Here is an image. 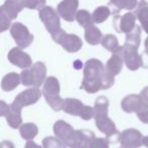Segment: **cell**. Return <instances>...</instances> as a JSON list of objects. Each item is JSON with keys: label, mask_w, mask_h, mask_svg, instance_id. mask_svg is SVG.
<instances>
[{"label": "cell", "mask_w": 148, "mask_h": 148, "mask_svg": "<svg viewBox=\"0 0 148 148\" xmlns=\"http://www.w3.org/2000/svg\"><path fill=\"white\" fill-rule=\"evenodd\" d=\"M115 83V77L110 75L106 66L97 59H89L83 70L81 88L88 93H95L101 89H108Z\"/></svg>", "instance_id": "1"}, {"label": "cell", "mask_w": 148, "mask_h": 148, "mask_svg": "<svg viewBox=\"0 0 148 148\" xmlns=\"http://www.w3.org/2000/svg\"><path fill=\"white\" fill-rule=\"evenodd\" d=\"M95 126L101 133L106 134L107 139L110 143L119 142L120 134L116 128L114 122L108 117V109H109V99L101 95L95 101Z\"/></svg>", "instance_id": "2"}, {"label": "cell", "mask_w": 148, "mask_h": 148, "mask_svg": "<svg viewBox=\"0 0 148 148\" xmlns=\"http://www.w3.org/2000/svg\"><path fill=\"white\" fill-rule=\"evenodd\" d=\"M43 95L46 99V101L49 106L56 112L62 111L65 105V99L60 97V84L56 77L50 76L44 82Z\"/></svg>", "instance_id": "3"}, {"label": "cell", "mask_w": 148, "mask_h": 148, "mask_svg": "<svg viewBox=\"0 0 148 148\" xmlns=\"http://www.w3.org/2000/svg\"><path fill=\"white\" fill-rule=\"evenodd\" d=\"M47 67L43 62H37L31 68L23 70L21 73V83L25 86H33L39 88L46 81Z\"/></svg>", "instance_id": "4"}, {"label": "cell", "mask_w": 148, "mask_h": 148, "mask_svg": "<svg viewBox=\"0 0 148 148\" xmlns=\"http://www.w3.org/2000/svg\"><path fill=\"white\" fill-rule=\"evenodd\" d=\"M51 36L55 43L61 45L64 50L69 53L78 52L82 47V41L78 36L74 34H68L62 29Z\"/></svg>", "instance_id": "5"}, {"label": "cell", "mask_w": 148, "mask_h": 148, "mask_svg": "<svg viewBox=\"0 0 148 148\" xmlns=\"http://www.w3.org/2000/svg\"><path fill=\"white\" fill-rule=\"evenodd\" d=\"M63 111L69 115L78 116L85 121L95 118V109L89 106H85L76 99H66Z\"/></svg>", "instance_id": "6"}, {"label": "cell", "mask_w": 148, "mask_h": 148, "mask_svg": "<svg viewBox=\"0 0 148 148\" xmlns=\"http://www.w3.org/2000/svg\"><path fill=\"white\" fill-rule=\"evenodd\" d=\"M39 16L40 19L43 21L45 25L47 31L49 32L51 35L55 34L56 32L61 29V25H60V15L58 12L53 8L52 6H47L46 5L44 8H42L39 11Z\"/></svg>", "instance_id": "7"}, {"label": "cell", "mask_w": 148, "mask_h": 148, "mask_svg": "<svg viewBox=\"0 0 148 148\" xmlns=\"http://www.w3.org/2000/svg\"><path fill=\"white\" fill-rule=\"evenodd\" d=\"M10 34L19 49H25L29 47L34 41V36L29 33L27 27L21 23H12Z\"/></svg>", "instance_id": "8"}, {"label": "cell", "mask_w": 148, "mask_h": 148, "mask_svg": "<svg viewBox=\"0 0 148 148\" xmlns=\"http://www.w3.org/2000/svg\"><path fill=\"white\" fill-rule=\"evenodd\" d=\"M42 93L43 92H41L39 88H35V87L25 89V91L21 92L15 97V99L10 106L21 111L23 107H27V106L34 105L37 103L41 97Z\"/></svg>", "instance_id": "9"}, {"label": "cell", "mask_w": 148, "mask_h": 148, "mask_svg": "<svg viewBox=\"0 0 148 148\" xmlns=\"http://www.w3.org/2000/svg\"><path fill=\"white\" fill-rule=\"evenodd\" d=\"M122 56H123L124 63L126 64L128 69L135 71L143 66L142 57L138 54V48L134 46L124 44L122 49Z\"/></svg>", "instance_id": "10"}, {"label": "cell", "mask_w": 148, "mask_h": 148, "mask_svg": "<svg viewBox=\"0 0 148 148\" xmlns=\"http://www.w3.org/2000/svg\"><path fill=\"white\" fill-rule=\"evenodd\" d=\"M143 136L141 132L136 129H127L120 134L119 142L121 147L125 148H139L143 145Z\"/></svg>", "instance_id": "11"}, {"label": "cell", "mask_w": 148, "mask_h": 148, "mask_svg": "<svg viewBox=\"0 0 148 148\" xmlns=\"http://www.w3.org/2000/svg\"><path fill=\"white\" fill-rule=\"evenodd\" d=\"M135 14L127 12L124 15H115L113 19V25L118 33H125L127 35L135 29Z\"/></svg>", "instance_id": "12"}, {"label": "cell", "mask_w": 148, "mask_h": 148, "mask_svg": "<svg viewBox=\"0 0 148 148\" xmlns=\"http://www.w3.org/2000/svg\"><path fill=\"white\" fill-rule=\"evenodd\" d=\"M79 2L77 0H64L57 6V12L63 19L67 21H73L76 19L77 8Z\"/></svg>", "instance_id": "13"}, {"label": "cell", "mask_w": 148, "mask_h": 148, "mask_svg": "<svg viewBox=\"0 0 148 148\" xmlns=\"http://www.w3.org/2000/svg\"><path fill=\"white\" fill-rule=\"evenodd\" d=\"M9 62L13 65L17 66V67L21 68V69H29L32 66V59L29 57V54L25 53L21 49L19 48H13L9 51L8 55H7Z\"/></svg>", "instance_id": "14"}, {"label": "cell", "mask_w": 148, "mask_h": 148, "mask_svg": "<svg viewBox=\"0 0 148 148\" xmlns=\"http://www.w3.org/2000/svg\"><path fill=\"white\" fill-rule=\"evenodd\" d=\"M53 130H54V133H55L56 137L59 140H61L66 146L69 145L72 138H73L74 134H75V130L71 127V125L66 123L65 121H62V120L57 121L54 124Z\"/></svg>", "instance_id": "15"}, {"label": "cell", "mask_w": 148, "mask_h": 148, "mask_svg": "<svg viewBox=\"0 0 148 148\" xmlns=\"http://www.w3.org/2000/svg\"><path fill=\"white\" fill-rule=\"evenodd\" d=\"M93 138H95V136L92 131L75 130V134L68 146L70 148H86Z\"/></svg>", "instance_id": "16"}, {"label": "cell", "mask_w": 148, "mask_h": 148, "mask_svg": "<svg viewBox=\"0 0 148 148\" xmlns=\"http://www.w3.org/2000/svg\"><path fill=\"white\" fill-rule=\"evenodd\" d=\"M145 101L142 99L140 95H129L124 97L121 103V107L124 112L126 113H137L140 108L144 105Z\"/></svg>", "instance_id": "17"}, {"label": "cell", "mask_w": 148, "mask_h": 148, "mask_svg": "<svg viewBox=\"0 0 148 148\" xmlns=\"http://www.w3.org/2000/svg\"><path fill=\"white\" fill-rule=\"evenodd\" d=\"M123 64H124V59H123V56H122V51H121L120 53L113 54L112 57L108 60L107 64H106V70H107V72L110 75L115 77L123 69Z\"/></svg>", "instance_id": "18"}, {"label": "cell", "mask_w": 148, "mask_h": 148, "mask_svg": "<svg viewBox=\"0 0 148 148\" xmlns=\"http://www.w3.org/2000/svg\"><path fill=\"white\" fill-rule=\"evenodd\" d=\"M23 7L25 6L23 4V1L8 0V1H5L4 4L0 7V12L4 13L10 19H14L17 17V14L23 10Z\"/></svg>", "instance_id": "19"}, {"label": "cell", "mask_w": 148, "mask_h": 148, "mask_svg": "<svg viewBox=\"0 0 148 148\" xmlns=\"http://www.w3.org/2000/svg\"><path fill=\"white\" fill-rule=\"evenodd\" d=\"M136 18L139 19L141 23L142 29L148 34V3L145 1L138 2V6L136 7L135 11Z\"/></svg>", "instance_id": "20"}, {"label": "cell", "mask_w": 148, "mask_h": 148, "mask_svg": "<svg viewBox=\"0 0 148 148\" xmlns=\"http://www.w3.org/2000/svg\"><path fill=\"white\" fill-rule=\"evenodd\" d=\"M21 82V75H18L15 72H10L3 77L2 82H1V88L4 91H11L15 87L18 86Z\"/></svg>", "instance_id": "21"}, {"label": "cell", "mask_w": 148, "mask_h": 148, "mask_svg": "<svg viewBox=\"0 0 148 148\" xmlns=\"http://www.w3.org/2000/svg\"><path fill=\"white\" fill-rule=\"evenodd\" d=\"M84 37L86 42L89 45L95 46L97 44L101 43L103 41V35H101V31L95 27V25H90V27H86L85 29V33H84Z\"/></svg>", "instance_id": "22"}, {"label": "cell", "mask_w": 148, "mask_h": 148, "mask_svg": "<svg viewBox=\"0 0 148 148\" xmlns=\"http://www.w3.org/2000/svg\"><path fill=\"white\" fill-rule=\"evenodd\" d=\"M101 45L103 48L108 50V51L112 52L113 54L120 53L123 49V47L119 45V42L118 39L114 35H106L103 38V41H101Z\"/></svg>", "instance_id": "23"}, {"label": "cell", "mask_w": 148, "mask_h": 148, "mask_svg": "<svg viewBox=\"0 0 148 148\" xmlns=\"http://www.w3.org/2000/svg\"><path fill=\"white\" fill-rule=\"evenodd\" d=\"M6 121L7 124L10 126L13 129H16L23 123V118H21V110H17L15 108L11 107L9 110V113L6 116Z\"/></svg>", "instance_id": "24"}, {"label": "cell", "mask_w": 148, "mask_h": 148, "mask_svg": "<svg viewBox=\"0 0 148 148\" xmlns=\"http://www.w3.org/2000/svg\"><path fill=\"white\" fill-rule=\"evenodd\" d=\"M19 133H21V136L25 140L32 141L38 135V127L37 125H35L33 123L23 124L21 127V129H19Z\"/></svg>", "instance_id": "25"}, {"label": "cell", "mask_w": 148, "mask_h": 148, "mask_svg": "<svg viewBox=\"0 0 148 148\" xmlns=\"http://www.w3.org/2000/svg\"><path fill=\"white\" fill-rule=\"evenodd\" d=\"M76 21H78V23L81 25V27H84V29L95 23H93V19H92V14H90L88 11L84 10V9L77 11Z\"/></svg>", "instance_id": "26"}, {"label": "cell", "mask_w": 148, "mask_h": 148, "mask_svg": "<svg viewBox=\"0 0 148 148\" xmlns=\"http://www.w3.org/2000/svg\"><path fill=\"white\" fill-rule=\"evenodd\" d=\"M111 14V10L108 6H99L93 11L92 19L95 23H101L107 21Z\"/></svg>", "instance_id": "27"}, {"label": "cell", "mask_w": 148, "mask_h": 148, "mask_svg": "<svg viewBox=\"0 0 148 148\" xmlns=\"http://www.w3.org/2000/svg\"><path fill=\"white\" fill-rule=\"evenodd\" d=\"M140 37H141V27L139 25H136L135 29L131 33L126 35L125 44L134 46L136 48H139L140 46Z\"/></svg>", "instance_id": "28"}, {"label": "cell", "mask_w": 148, "mask_h": 148, "mask_svg": "<svg viewBox=\"0 0 148 148\" xmlns=\"http://www.w3.org/2000/svg\"><path fill=\"white\" fill-rule=\"evenodd\" d=\"M109 5H114L117 9L113 13H117L121 9H130L131 10L133 8H136L138 6V2L134 0H120V1H110Z\"/></svg>", "instance_id": "29"}, {"label": "cell", "mask_w": 148, "mask_h": 148, "mask_svg": "<svg viewBox=\"0 0 148 148\" xmlns=\"http://www.w3.org/2000/svg\"><path fill=\"white\" fill-rule=\"evenodd\" d=\"M43 148H66V145L57 137H46L43 140Z\"/></svg>", "instance_id": "30"}, {"label": "cell", "mask_w": 148, "mask_h": 148, "mask_svg": "<svg viewBox=\"0 0 148 148\" xmlns=\"http://www.w3.org/2000/svg\"><path fill=\"white\" fill-rule=\"evenodd\" d=\"M110 142L106 138H93L86 148H109Z\"/></svg>", "instance_id": "31"}, {"label": "cell", "mask_w": 148, "mask_h": 148, "mask_svg": "<svg viewBox=\"0 0 148 148\" xmlns=\"http://www.w3.org/2000/svg\"><path fill=\"white\" fill-rule=\"evenodd\" d=\"M23 4L25 7H27L29 9H39V11L46 6L45 1H36V0H33V1H31V0L23 1Z\"/></svg>", "instance_id": "32"}, {"label": "cell", "mask_w": 148, "mask_h": 148, "mask_svg": "<svg viewBox=\"0 0 148 148\" xmlns=\"http://www.w3.org/2000/svg\"><path fill=\"white\" fill-rule=\"evenodd\" d=\"M136 115L141 122L148 124V103H144V105L140 108V110L136 113Z\"/></svg>", "instance_id": "33"}, {"label": "cell", "mask_w": 148, "mask_h": 148, "mask_svg": "<svg viewBox=\"0 0 148 148\" xmlns=\"http://www.w3.org/2000/svg\"><path fill=\"white\" fill-rule=\"evenodd\" d=\"M10 21L11 19L9 18L7 15H5L4 13L0 12V32H4L10 27Z\"/></svg>", "instance_id": "34"}, {"label": "cell", "mask_w": 148, "mask_h": 148, "mask_svg": "<svg viewBox=\"0 0 148 148\" xmlns=\"http://www.w3.org/2000/svg\"><path fill=\"white\" fill-rule=\"evenodd\" d=\"M9 110H10V106H8L3 101H0V115L2 117H6L7 114L9 113Z\"/></svg>", "instance_id": "35"}, {"label": "cell", "mask_w": 148, "mask_h": 148, "mask_svg": "<svg viewBox=\"0 0 148 148\" xmlns=\"http://www.w3.org/2000/svg\"><path fill=\"white\" fill-rule=\"evenodd\" d=\"M141 57H142V62H143V66H142V67L148 68V50H145V51L143 52Z\"/></svg>", "instance_id": "36"}, {"label": "cell", "mask_w": 148, "mask_h": 148, "mask_svg": "<svg viewBox=\"0 0 148 148\" xmlns=\"http://www.w3.org/2000/svg\"><path fill=\"white\" fill-rule=\"evenodd\" d=\"M140 95H141L142 99H143V101H145L146 103H148V86L147 87H144V88L142 89Z\"/></svg>", "instance_id": "37"}, {"label": "cell", "mask_w": 148, "mask_h": 148, "mask_svg": "<svg viewBox=\"0 0 148 148\" xmlns=\"http://www.w3.org/2000/svg\"><path fill=\"white\" fill-rule=\"evenodd\" d=\"M0 148H14V145L10 141H2L0 144Z\"/></svg>", "instance_id": "38"}, {"label": "cell", "mask_w": 148, "mask_h": 148, "mask_svg": "<svg viewBox=\"0 0 148 148\" xmlns=\"http://www.w3.org/2000/svg\"><path fill=\"white\" fill-rule=\"evenodd\" d=\"M25 148H43L42 146L38 145L37 143H35L34 141H27V144H25Z\"/></svg>", "instance_id": "39"}, {"label": "cell", "mask_w": 148, "mask_h": 148, "mask_svg": "<svg viewBox=\"0 0 148 148\" xmlns=\"http://www.w3.org/2000/svg\"><path fill=\"white\" fill-rule=\"evenodd\" d=\"M143 145L145 146L146 148H148V136H147V137L143 138Z\"/></svg>", "instance_id": "40"}, {"label": "cell", "mask_w": 148, "mask_h": 148, "mask_svg": "<svg viewBox=\"0 0 148 148\" xmlns=\"http://www.w3.org/2000/svg\"><path fill=\"white\" fill-rule=\"evenodd\" d=\"M144 45H145V50H148V38L145 40V43H144Z\"/></svg>", "instance_id": "41"}, {"label": "cell", "mask_w": 148, "mask_h": 148, "mask_svg": "<svg viewBox=\"0 0 148 148\" xmlns=\"http://www.w3.org/2000/svg\"><path fill=\"white\" fill-rule=\"evenodd\" d=\"M120 148H125V147H120Z\"/></svg>", "instance_id": "42"}]
</instances>
